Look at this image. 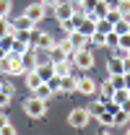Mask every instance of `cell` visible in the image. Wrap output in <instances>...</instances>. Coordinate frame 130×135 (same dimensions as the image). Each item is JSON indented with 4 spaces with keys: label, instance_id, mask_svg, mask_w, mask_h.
<instances>
[{
    "label": "cell",
    "instance_id": "6da1fadb",
    "mask_svg": "<svg viewBox=\"0 0 130 135\" xmlns=\"http://www.w3.org/2000/svg\"><path fill=\"white\" fill-rule=\"evenodd\" d=\"M0 73H8V75H24L26 70L21 65V57L16 52H8L3 60H0Z\"/></svg>",
    "mask_w": 130,
    "mask_h": 135
},
{
    "label": "cell",
    "instance_id": "7a4b0ae2",
    "mask_svg": "<svg viewBox=\"0 0 130 135\" xmlns=\"http://www.w3.org/2000/svg\"><path fill=\"white\" fill-rule=\"evenodd\" d=\"M24 112H26L31 119H39V117H44V114H47V101H42V99H36V96H31V99L24 101Z\"/></svg>",
    "mask_w": 130,
    "mask_h": 135
},
{
    "label": "cell",
    "instance_id": "3957f363",
    "mask_svg": "<svg viewBox=\"0 0 130 135\" xmlns=\"http://www.w3.org/2000/svg\"><path fill=\"white\" fill-rule=\"evenodd\" d=\"M70 60H73V65L81 68V70H91V68L96 65V60H94V52L91 50H78L70 55Z\"/></svg>",
    "mask_w": 130,
    "mask_h": 135
},
{
    "label": "cell",
    "instance_id": "277c9868",
    "mask_svg": "<svg viewBox=\"0 0 130 135\" xmlns=\"http://www.w3.org/2000/svg\"><path fill=\"white\" fill-rule=\"evenodd\" d=\"M89 119H91V112H89L86 107H76V109H70V114H68V125H70V127H86Z\"/></svg>",
    "mask_w": 130,
    "mask_h": 135
},
{
    "label": "cell",
    "instance_id": "5b68a950",
    "mask_svg": "<svg viewBox=\"0 0 130 135\" xmlns=\"http://www.w3.org/2000/svg\"><path fill=\"white\" fill-rule=\"evenodd\" d=\"M55 42H57V39H55V36H52V34L49 31H34V39H31V47L34 50H39V52H49L52 50V47H55Z\"/></svg>",
    "mask_w": 130,
    "mask_h": 135
},
{
    "label": "cell",
    "instance_id": "8992f818",
    "mask_svg": "<svg viewBox=\"0 0 130 135\" xmlns=\"http://www.w3.org/2000/svg\"><path fill=\"white\" fill-rule=\"evenodd\" d=\"M76 16V5L70 3V0H60L57 5H55V18H57V23L60 21H68V18Z\"/></svg>",
    "mask_w": 130,
    "mask_h": 135
},
{
    "label": "cell",
    "instance_id": "52a82bcc",
    "mask_svg": "<svg viewBox=\"0 0 130 135\" xmlns=\"http://www.w3.org/2000/svg\"><path fill=\"white\" fill-rule=\"evenodd\" d=\"M24 16H26V18H31L34 23H36V21H44V16H47V8H44L42 3H31V5H26Z\"/></svg>",
    "mask_w": 130,
    "mask_h": 135
},
{
    "label": "cell",
    "instance_id": "ba28073f",
    "mask_svg": "<svg viewBox=\"0 0 130 135\" xmlns=\"http://www.w3.org/2000/svg\"><path fill=\"white\" fill-rule=\"evenodd\" d=\"M78 91L86 94V96H94V94L99 91V83L94 81V78H89V75H81V78H78Z\"/></svg>",
    "mask_w": 130,
    "mask_h": 135
},
{
    "label": "cell",
    "instance_id": "9c48e42d",
    "mask_svg": "<svg viewBox=\"0 0 130 135\" xmlns=\"http://www.w3.org/2000/svg\"><path fill=\"white\" fill-rule=\"evenodd\" d=\"M96 21H99V18H94V16H83V18H81V23H78V31H81L83 36H91V34H96Z\"/></svg>",
    "mask_w": 130,
    "mask_h": 135
},
{
    "label": "cell",
    "instance_id": "30bf717a",
    "mask_svg": "<svg viewBox=\"0 0 130 135\" xmlns=\"http://www.w3.org/2000/svg\"><path fill=\"white\" fill-rule=\"evenodd\" d=\"M68 39H70V44H73V52H78V50H89V36H83L81 31L68 34Z\"/></svg>",
    "mask_w": 130,
    "mask_h": 135
},
{
    "label": "cell",
    "instance_id": "8fae6325",
    "mask_svg": "<svg viewBox=\"0 0 130 135\" xmlns=\"http://www.w3.org/2000/svg\"><path fill=\"white\" fill-rule=\"evenodd\" d=\"M52 68H55V75H70L73 73V60L70 57L57 60V62H52Z\"/></svg>",
    "mask_w": 130,
    "mask_h": 135
},
{
    "label": "cell",
    "instance_id": "7c38bea8",
    "mask_svg": "<svg viewBox=\"0 0 130 135\" xmlns=\"http://www.w3.org/2000/svg\"><path fill=\"white\" fill-rule=\"evenodd\" d=\"M24 75H26V88H29L31 94H34V91H36V88H39L42 83H44V81L39 78V73H36V70H26Z\"/></svg>",
    "mask_w": 130,
    "mask_h": 135
},
{
    "label": "cell",
    "instance_id": "4fadbf2b",
    "mask_svg": "<svg viewBox=\"0 0 130 135\" xmlns=\"http://www.w3.org/2000/svg\"><path fill=\"white\" fill-rule=\"evenodd\" d=\"M11 23H13V31H31L34 26H36L31 18H26V16H18L16 21H11Z\"/></svg>",
    "mask_w": 130,
    "mask_h": 135
},
{
    "label": "cell",
    "instance_id": "5bb4252c",
    "mask_svg": "<svg viewBox=\"0 0 130 135\" xmlns=\"http://www.w3.org/2000/svg\"><path fill=\"white\" fill-rule=\"evenodd\" d=\"M36 73H39V78H42L44 83L55 78V68H52V62H42V65L36 68Z\"/></svg>",
    "mask_w": 130,
    "mask_h": 135
},
{
    "label": "cell",
    "instance_id": "9a60e30c",
    "mask_svg": "<svg viewBox=\"0 0 130 135\" xmlns=\"http://www.w3.org/2000/svg\"><path fill=\"white\" fill-rule=\"evenodd\" d=\"M109 8H112V3H109V0H99V3H96V8H94V13H91V16L101 21V18H104L107 13H109Z\"/></svg>",
    "mask_w": 130,
    "mask_h": 135
},
{
    "label": "cell",
    "instance_id": "2e32d148",
    "mask_svg": "<svg viewBox=\"0 0 130 135\" xmlns=\"http://www.w3.org/2000/svg\"><path fill=\"white\" fill-rule=\"evenodd\" d=\"M34 96H36V99H42V101H49L52 96H55V91H52V86H49V83H42L36 91H34Z\"/></svg>",
    "mask_w": 130,
    "mask_h": 135
},
{
    "label": "cell",
    "instance_id": "e0dca14e",
    "mask_svg": "<svg viewBox=\"0 0 130 135\" xmlns=\"http://www.w3.org/2000/svg\"><path fill=\"white\" fill-rule=\"evenodd\" d=\"M107 73H109V75H125V68H122V60L112 57V60L107 62Z\"/></svg>",
    "mask_w": 130,
    "mask_h": 135
},
{
    "label": "cell",
    "instance_id": "ac0fdd59",
    "mask_svg": "<svg viewBox=\"0 0 130 135\" xmlns=\"http://www.w3.org/2000/svg\"><path fill=\"white\" fill-rule=\"evenodd\" d=\"M47 55H49V62H57V60H65V57H68V55L63 52V47H60L57 42H55V47H52Z\"/></svg>",
    "mask_w": 130,
    "mask_h": 135
},
{
    "label": "cell",
    "instance_id": "d6986e66",
    "mask_svg": "<svg viewBox=\"0 0 130 135\" xmlns=\"http://www.w3.org/2000/svg\"><path fill=\"white\" fill-rule=\"evenodd\" d=\"M128 99H130V91H128V88H117V91H112V101H114V104L122 107V101H128Z\"/></svg>",
    "mask_w": 130,
    "mask_h": 135
},
{
    "label": "cell",
    "instance_id": "ffe728a7",
    "mask_svg": "<svg viewBox=\"0 0 130 135\" xmlns=\"http://www.w3.org/2000/svg\"><path fill=\"white\" fill-rule=\"evenodd\" d=\"M26 50H31V42H21V39H13V50H11V52H16L18 57H21V55H24Z\"/></svg>",
    "mask_w": 130,
    "mask_h": 135
},
{
    "label": "cell",
    "instance_id": "44dd1931",
    "mask_svg": "<svg viewBox=\"0 0 130 135\" xmlns=\"http://www.w3.org/2000/svg\"><path fill=\"white\" fill-rule=\"evenodd\" d=\"M104 21H109V23H117V21H122V13H120V11H117V5H112V8H109V13H107V16H104Z\"/></svg>",
    "mask_w": 130,
    "mask_h": 135
},
{
    "label": "cell",
    "instance_id": "7402d4cb",
    "mask_svg": "<svg viewBox=\"0 0 130 135\" xmlns=\"http://www.w3.org/2000/svg\"><path fill=\"white\" fill-rule=\"evenodd\" d=\"M8 34H13V23H11L8 18H0V39L8 36Z\"/></svg>",
    "mask_w": 130,
    "mask_h": 135
},
{
    "label": "cell",
    "instance_id": "603a6c76",
    "mask_svg": "<svg viewBox=\"0 0 130 135\" xmlns=\"http://www.w3.org/2000/svg\"><path fill=\"white\" fill-rule=\"evenodd\" d=\"M117 42H120V34H114V31H109V34H104V47H117Z\"/></svg>",
    "mask_w": 130,
    "mask_h": 135
},
{
    "label": "cell",
    "instance_id": "cb8c5ba5",
    "mask_svg": "<svg viewBox=\"0 0 130 135\" xmlns=\"http://www.w3.org/2000/svg\"><path fill=\"white\" fill-rule=\"evenodd\" d=\"M128 122H130V114H128V112H122V109H120V112H114V125L125 127Z\"/></svg>",
    "mask_w": 130,
    "mask_h": 135
},
{
    "label": "cell",
    "instance_id": "d4e9b609",
    "mask_svg": "<svg viewBox=\"0 0 130 135\" xmlns=\"http://www.w3.org/2000/svg\"><path fill=\"white\" fill-rule=\"evenodd\" d=\"M107 83L112 86L114 91H117V88H125V75H109V81H107Z\"/></svg>",
    "mask_w": 130,
    "mask_h": 135
},
{
    "label": "cell",
    "instance_id": "484cf974",
    "mask_svg": "<svg viewBox=\"0 0 130 135\" xmlns=\"http://www.w3.org/2000/svg\"><path fill=\"white\" fill-rule=\"evenodd\" d=\"M112 31L122 36V34H128V31H130V23L125 21V18H122V21H117V23H114V29H112Z\"/></svg>",
    "mask_w": 130,
    "mask_h": 135
},
{
    "label": "cell",
    "instance_id": "4316f807",
    "mask_svg": "<svg viewBox=\"0 0 130 135\" xmlns=\"http://www.w3.org/2000/svg\"><path fill=\"white\" fill-rule=\"evenodd\" d=\"M13 39H16L13 34H8V36H3V39H0V47H3V52H11V50H13Z\"/></svg>",
    "mask_w": 130,
    "mask_h": 135
},
{
    "label": "cell",
    "instance_id": "83f0119b",
    "mask_svg": "<svg viewBox=\"0 0 130 135\" xmlns=\"http://www.w3.org/2000/svg\"><path fill=\"white\" fill-rule=\"evenodd\" d=\"M11 8H13L11 0H0V18H8V16H11Z\"/></svg>",
    "mask_w": 130,
    "mask_h": 135
},
{
    "label": "cell",
    "instance_id": "f1b7e54d",
    "mask_svg": "<svg viewBox=\"0 0 130 135\" xmlns=\"http://www.w3.org/2000/svg\"><path fill=\"white\" fill-rule=\"evenodd\" d=\"M112 29H114V26L109 23V21H104V18H101V21H96V31H99V34H109Z\"/></svg>",
    "mask_w": 130,
    "mask_h": 135
},
{
    "label": "cell",
    "instance_id": "f546056e",
    "mask_svg": "<svg viewBox=\"0 0 130 135\" xmlns=\"http://www.w3.org/2000/svg\"><path fill=\"white\" fill-rule=\"evenodd\" d=\"M117 47H122V50H128V52H130V31L120 36V42H117Z\"/></svg>",
    "mask_w": 130,
    "mask_h": 135
},
{
    "label": "cell",
    "instance_id": "4dcf8cb0",
    "mask_svg": "<svg viewBox=\"0 0 130 135\" xmlns=\"http://www.w3.org/2000/svg\"><path fill=\"white\" fill-rule=\"evenodd\" d=\"M89 42H94V44H99V47H104V34H91V36H89Z\"/></svg>",
    "mask_w": 130,
    "mask_h": 135
},
{
    "label": "cell",
    "instance_id": "1f68e13d",
    "mask_svg": "<svg viewBox=\"0 0 130 135\" xmlns=\"http://www.w3.org/2000/svg\"><path fill=\"white\" fill-rule=\"evenodd\" d=\"M114 57H117V60H128L130 52H128V50H122V47H114Z\"/></svg>",
    "mask_w": 130,
    "mask_h": 135
},
{
    "label": "cell",
    "instance_id": "d6a6232c",
    "mask_svg": "<svg viewBox=\"0 0 130 135\" xmlns=\"http://www.w3.org/2000/svg\"><path fill=\"white\" fill-rule=\"evenodd\" d=\"M11 99H13L11 94H3V91H0V109H5V107L11 104Z\"/></svg>",
    "mask_w": 130,
    "mask_h": 135
},
{
    "label": "cell",
    "instance_id": "836d02e7",
    "mask_svg": "<svg viewBox=\"0 0 130 135\" xmlns=\"http://www.w3.org/2000/svg\"><path fill=\"white\" fill-rule=\"evenodd\" d=\"M117 11H120V13L125 16V13L130 11V0H120V3H117Z\"/></svg>",
    "mask_w": 130,
    "mask_h": 135
},
{
    "label": "cell",
    "instance_id": "e575fe53",
    "mask_svg": "<svg viewBox=\"0 0 130 135\" xmlns=\"http://www.w3.org/2000/svg\"><path fill=\"white\" fill-rule=\"evenodd\" d=\"M0 91H3V94H11V96L16 94V88H13V83H0Z\"/></svg>",
    "mask_w": 130,
    "mask_h": 135
},
{
    "label": "cell",
    "instance_id": "d590c367",
    "mask_svg": "<svg viewBox=\"0 0 130 135\" xmlns=\"http://www.w3.org/2000/svg\"><path fill=\"white\" fill-rule=\"evenodd\" d=\"M0 135H16V127L13 125H5V127H0Z\"/></svg>",
    "mask_w": 130,
    "mask_h": 135
},
{
    "label": "cell",
    "instance_id": "8d00e7d4",
    "mask_svg": "<svg viewBox=\"0 0 130 135\" xmlns=\"http://www.w3.org/2000/svg\"><path fill=\"white\" fill-rule=\"evenodd\" d=\"M5 125H11V119L5 114V109H0V127H5Z\"/></svg>",
    "mask_w": 130,
    "mask_h": 135
},
{
    "label": "cell",
    "instance_id": "74e56055",
    "mask_svg": "<svg viewBox=\"0 0 130 135\" xmlns=\"http://www.w3.org/2000/svg\"><path fill=\"white\" fill-rule=\"evenodd\" d=\"M39 3H42V5H44V8H55V5H57V3H60V0H39Z\"/></svg>",
    "mask_w": 130,
    "mask_h": 135
},
{
    "label": "cell",
    "instance_id": "f35d334b",
    "mask_svg": "<svg viewBox=\"0 0 130 135\" xmlns=\"http://www.w3.org/2000/svg\"><path fill=\"white\" fill-rule=\"evenodd\" d=\"M120 109H122V112H128V114H130V99H128V101H122V107H120Z\"/></svg>",
    "mask_w": 130,
    "mask_h": 135
},
{
    "label": "cell",
    "instance_id": "ab89813d",
    "mask_svg": "<svg viewBox=\"0 0 130 135\" xmlns=\"http://www.w3.org/2000/svg\"><path fill=\"white\" fill-rule=\"evenodd\" d=\"M122 68H125V73H130V57H128V60H122Z\"/></svg>",
    "mask_w": 130,
    "mask_h": 135
},
{
    "label": "cell",
    "instance_id": "60d3db41",
    "mask_svg": "<svg viewBox=\"0 0 130 135\" xmlns=\"http://www.w3.org/2000/svg\"><path fill=\"white\" fill-rule=\"evenodd\" d=\"M96 135H112V133H109V130H99Z\"/></svg>",
    "mask_w": 130,
    "mask_h": 135
},
{
    "label": "cell",
    "instance_id": "b9f144b4",
    "mask_svg": "<svg viewBox=\"0 0 130 135\" xmlns=\"http://www.w3.org/2000/svg\"><path fill=\"white\" fill-rule=\"evenodd\" d=\"M122 18H125V21H128V23H130V11H128V13H125V16H122Z\"/></svg>",
    "mask_w": 130,
    "mask_h": 135
},
{
    "label": "cell",
    "instance_id": "7bdbcfd3",
    "mask_svg": "<svg viewBox=\"0 0 130 135\" xmlns=\"http://www.w3.org/2000/svg\"><path fill=\"white\" fill-rule=\"evenodd\" d=\"M70 3H73V5H81V3H83V0H70Z\"/></svg>",
    "mask_w": 130,
    "mask_h": 135
},
{
    "label": "cell",
    "instance_id": "ee69618b",
    "mask_svg": "<svg viewBox=\"0 0 130 135\" xmlns=\"http://www.w3.org/2000/svg\"><path fill=\"white\" fill-rule=\"evenodd\" d=\"M125 135H130V127H128V130H125Z\"/></svg>",
    "mask_w": 130,
    "mask_h": 135
}]
</instances>
